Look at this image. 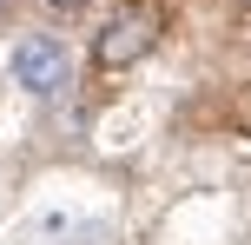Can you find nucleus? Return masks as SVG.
<instances>
[{"instance_id": "nucleus-1", "label": "nucleus", "mask_w": 251, "mask_h": 245, "mask_svg": "<svg viewBox=\"0 0 251 245\" xmlns=\"http://www.w3.org/2000/svg\"><path fill=\"white\" fill-rule=\"evenodd\" d=\"M159 7H146V0H126L113 20L93 33V66L100 73H126V66H139L152 47H159Z\"/></svg>"}, {"instance_id": "nucleus-2", "label": "nucleus", "mask_w": 251, "mask_h": 245, "mask_svg": "<svg viewBox=\"0 0 251 245\" xmlns=\"http://www.w3.org/2000/svg\"><path fill=\"white\" fill-rule=\"evenodd\" d=\"M13 80H20L33 100H53V93L73 86V53H66L60 33H26L13 40Z\"/></svg>"}, {"instance_id": "nucleus-3", "label": "nucleus", "mask_w": 251, "mask_h": 245, "mask_svg": "<svg viewBox=\"0 0 251 245\" xmlns=\"http://www.w3.org/2000/svg\"><path fill=\"white\" fill-rule=\"evenodd\" d=\"M47 13H60V20H73V13H86V0H40Z\"/></svg>"}]
</instances>
